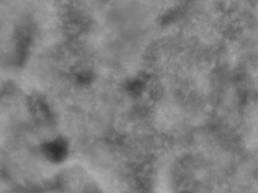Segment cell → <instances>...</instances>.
<instances>
[{"instance_id":"obj_1","label":"cell","mask_w":258,"mask_h":193,"mask_svg":"<svg viewBox=\"0 0 258 193\" xmlns=\"http://www.w3.org/2000/svg\"><path fill=\"white\" fill-rule=\"evenodd\" d=\"M42 152L49 160L59 163L67 156V143L63 138L56 139L45 144L42 147Z\"/></svg>"},{"instance_id":"obj_2","label":"cell","mask_w":258,"mask_h":193,"mask_svg":"<svg viewBox=\"0 0 258 193\" xmlns=\"http://www.w3.org/2000/svg\"><path fill=\"white\" fill-rule=\"evenodd\" d=\"M32 108L34 110V113L37 116H38L39 113H40L38 118H42V119L44 120H50L52 118L48 106L42 100L37 99V101H34L32 103Z\"/></svg>"}]
</instances>
